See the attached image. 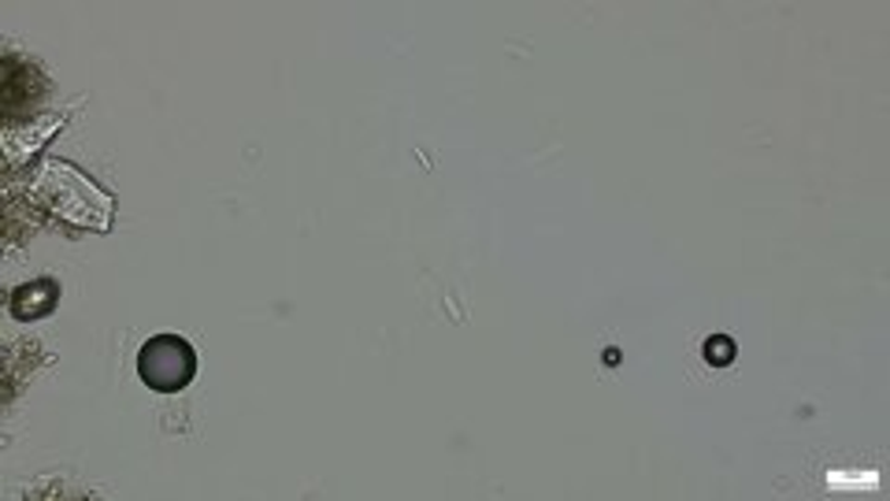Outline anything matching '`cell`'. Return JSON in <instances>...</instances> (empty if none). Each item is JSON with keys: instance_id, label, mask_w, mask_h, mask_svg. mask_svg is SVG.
Masks as SVG:
<instances>
[{"instance_id": "6da1fadb", "label": "cell", "mask_w": 890, "mask_h": 501, "mask_svg": "<svg viewBox=\"0 0 890 501\" xmlns=\"http://www.w3.org/2000/svg\"><path fill=\"white\" fill-rule=\"evenodd\" d=\"M138 375L149 390L160 394H179L186 390L197 375V353L186 339L179 334H157L141 345L138 353Z\"/></svg>"}, {"instance_id": "7a4b0ae2", "label": "cell", "mask_w": 890, "mask_h": 501, "mask_svg": "<svg viewBox=\"0 0 890 501\" xmlns=\"http://www.w3.org/2000/svg\"><path fill=\"white\" fill-rule=\"evenodd\" d=\"M731 353H734L731 339H709V345H705V356H709V361H716V364L731 361Z\"/></svg>"}]
</instances>
